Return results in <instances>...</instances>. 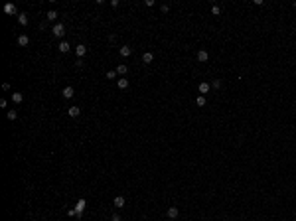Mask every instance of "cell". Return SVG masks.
Segmentation results:
<instances>
[{"mask_svg": "<svg viewBox=\"0 0 296 221\" xmlns=\"http://www.w3.org/2000/svg\"><path fill=\"white\" fill-rule=\"evenodd\" d=\"M111 221H121V215H117V213H115V215L111 217Z\"/></svg>", "mask_w": 296, "mask_h": 221, "instance_id": "484cf974", "label": "cell"}, {"mask_svg": "<svg viewBox=\"0 0 296 221\" xmlns=\"http://www.w3.org/2000/svg\"><path fill=\"white\" fill-rule=\"evenodd\" d=\"M4 12L6 14H16V6L12 2H8V4H4Z\"/></svg>", "mask_w": 296, "mask_h": 221, "instance_id": "8fae6325", "label": "cell"}, {"mask_svg": "<svg viewBox=\"0 0 296 221\" xmlns=\"http://www.w3.org/2000/svg\"><path fill=\"white\" fill-rule=\"evenodd\" d=\"M197 59L202 61V63H205V61L209 59V53H207L205 49H199V52H197Z\"/></svg>", "mask_w": 296, "mask_h": 221, "instance_id": "52a82bcc", "label": "cell"}, {"mask_svg": "<svg viewBox=\"0 0 296 221\" xmlns=\"http://www.w3.org/2000/svg\"><path fill=\"white\" fill-rule=\"evenodd\" d=\"M113 203H115V207H118V209H121V207H124V198H122V196H117V198L113 199Z\"/></svg>", "mask_w": 296, "mask_h": 221, "instance_id": "ba28073f", "label": "cell"}, {"mask_svg": "<svg viewBox=\"0 0 296 221\" xmlns=\"http://www.w3.org/2000/svg\"><path fill=\"white\" fill-rule=\"evenodd\" d=\"M75 53H77L79 57H83L85 53H87V47H85L83 43H79V46H75Z\"/></svg>", "mask_w": 296, "mask_h": 221, "instance_id": "30bf717a", "label": "cell"}, {"mask_svg": "<svg viewBox=\"0 0 296 221\" xmlns=\"http://www.w3.org/2000/svg\"><path fill=\"white\" fill-rule=\"evenodd\" d=\"M166 215H168V219H178L180 209H178L176 205H170V207H168V211H166Z\"/></svg>", "mask_w": 296, "mask_h": 221, "instance_id": "7a4b0ae2", "label": "cell"}, {"mask_svg": "<svg viewBox=\"0 0 296 221\" xmlns=\"http://www.w3.org/2000/svg\"><path fill=\"white\" fill-rule=\"evenodd\" d=\"M117 87L118 89H128V79H124V77L117 79Z\"/></svg>", "mask_w": 296, "mask_h": 221, "instance_id": "9c48e42d", "label": "cell"}, {"mask_svg": "<svg viewBox=\"0 0 296 221\" xmlns=\"http://www.w3.org/2000/svg\"><path fill=\"white\" fill-rule=\"evenodd\" d=\"M6 117H8V121H16L18 113H16V111H8V113H6Z\"/></svg>", "mask_w": 296, "mask_h": 221, "instance_id": "44dd1931", "label": "cell"}, {"mask_svg": "<svg viewBox=\"0 0 296 221\" xmlns=\"http://www.w3.org/2000/svg\"><path fill=\"white\" fill-rule=\"evenodd\" d=\"M197 89H199V95H205V93H209V89H211V85H209V83H205V81H202Z\"/></svg>", "mask_w": 296, "mask_h": 221, "instance_id": "277c9868", "label": "cell"}, {"mask_svg": "<svg viewBox=\"0 0 296 221\" xmlns=\"http://www.w3.org/2000/svg\"><path fill=\"white\" fill-rule=\"evenodd\" d=\"M67 115H69L71 118H77L81 115V109L79 107H69V111H67Z\"/></svg>", "mask_w": 296, "mask_h": 221, "instance_id": "5b68a950", "label": "cell"}, {"mask_svg": "<svg viewBox=\"0 0 296 221\" xmlns=\"http://www.w3.org/2000/svg\"><path fill=\"white\" fill-rule=\"evenodd\" d=\"M12 101H14V103H22V101H24L22 93H12Z\"/></svg>", "mask_w": 296, "mask_h": 221, "instance_id": "ffe728a7", "label": "cell"}, {"mask_svg": "<svg viewBox=\"0 0 296 221\" xmlns=\"http://www.w3.org/2000/svg\"><path fill=\"white\" fill-rule=\"evenodd\" d=\"M117 77V71H107V79H115Z\"/></svg>", "mask_w": 296, "mask_h": 221, "instance_id": "cb8c5ba5", "label": "cell"}, {"mask_svg": "<svg viewBox=\"0 0 296 221\" xmlns=\"http://www.w3.org/2000/svg\"><path fill=\"white\" fill-rule=\"evenodd\" d=\"M209 85H211L213 89H219V87H221V81H219V79H213V81H211Z\"/></svg>", "mask_w": 296, "mask_h": 221, "instance_id": "603a6c76", "label": "cell"}, {"mask_svg": "<svg viewBox=\"0 0 296 221\" xmlns=\"http://www.w3.org/2000/svg\"><path fill=\"white\" fill-rule=\"evenodd\" d=\"M168 10H170V6H168V4H162V12H164V14L168 12Z\"/></svg>", "mask_w": 296, "mask_h": 221, "instance_id": "d4e9b609", "label": "cell"}, {"mask_svg": "<svg viewBox=\"0 0 296 221\" xmlns=\"http://www.w3.org/2000/svg\"><path fill=\"white\" fill-rule=\"evenodd\" d=\"M52 34L55 36V38H63V36H65V26H63L61 22H59V24H53Z\"/></svg>", "mask_w": 296, "mask_h": 221, "instance_id": "6da1fadb", "label": "cell"}, {"mask_svg": "<svg viewBox=\"0 0 296 221\" xmlns=\"http://www.w3.org/2000/svg\"><path fill=\"white\" fill-rule=\"evenodd\" d=\"M28 43H30V38L26 36V34L18 36V46H28Z\"/></svg>", "mask_w": 296, "mask_h": 221, "instance_id": "4fadbf2b", "label": "cell"}, {"mask_svg": "<svg viewBox=\"0 0 296 221\" xmlns=\"http://www.w3.org/2000/svg\"><path fill=\"white\" fill-rule=\"evenodd\" d=\"M69 49H71V46H69L67 42H59V52H61V53H67Z\"/></svg>", "mask_w": 296, "mask_h": 221, "instance_id": "2e32d148", "label": "cell"}, {"mask_svg": "<svg viewBox=\"0 0 296 221\" xmlns=\"http://www.w3.org/2000/svg\"><path fill=\"white\" fill-rule=\"evenodd\" d=\"M127 71H128V67L124 65V63H121V65L117 67V73H118V75H121V77H124V73H127Z\"/></svg>", "mask_w": 296, "mask_h": 221, "instance_id": "ac0fdd59", "label": "cell"}, {"mask_svg": "<svg viewBox=\"0 0 296 221\" xmlns=\"http://www.w3.org/2000/svg\"><path fill=\"white\" fill-rule=\"evenodd\" d=\"M142 61H144V63H152V61H154V53H152V52H146L144 55H142Z\"/></svg>", "mask_w": 296, "mask_h": 221, "instance_id": "5bb4252c", "label": "cell"}, {"mask_svg": "<svg viewBox=\"0 0 296 221\" xmlns=\"http://www.w3.org/2000/svg\"><path fill=\"white\" fill-rule=\"evenodd\" d=\"M211 14L213 16H219L221 14V8H219V6H211Z\"/></svg>", "mask_w": 296, "mask_h": 221, "instance_id": "7402d4cb", "label": "cell"}, {"mask_svg": "<svg viewBox=\"0 0 296 221\" xmlns=\"http://www.w3.org/2000/svg\"><path fill=\"white\" fill-rule=\"evenodd\" d=\"M118 53H121L122 57H128V55H130V53H132V49H130V47H128V46H122L121 49H118Z\"/></svg>", "mask_w": 296, "mask_h": 221, "instance_id": "7c38bea8", "label": "cell"}, {"mask_svg": "<svg viewBox=\"0 0 296 221\" xmlns=\"http://www.w3.org/2000/svg\"><path fill=\"white\" fill-rule=\"evenodd\" d=\"M61 95H63V99H71V97H73V95H75V89H73V87H71V85H67L65 89L61 91Z\"/></svg>", "mask_w": 296, "mask_h": 221, "instance_id": "3957f363", "label": "cell"}, {"mask_svg": "<svg viewBox=\"0 0 296 221\" xmlns=\"http://www.w3.org/2000/svg\"><path fill=\"white\" fill-rule=\"evenodd\" d=\"M205 103H207V99L203 97V95H199V97L196 99V105H197V107H205Z\"/></svg>", "mask_w": 296, "mask_h": 221, "instance_id": "d6986e66", "label": "cell"}, {"mask_svg": "<svg viewBox=\"0 0 296 221\" xmlns=\"http://www.w3.org/2000/svg\"><path fill=\"white\" fill-rule=\"evenodd\" d=\"M46 18L49 20V22H55V20H57V12H55V10H49V12L46 14Z\"/></svg>", "mask_w": 296, "mask_h": 221, "instance_id": "e0dca14e", "label": "cell"}, {"mask_svg": "<svg viewBox=\"0 0 296 221\" xmlns=\"http://www.w3.org/2000/svg\"><path fill=\"white\" fill-rule=\"evenodd\" d=\"M292 6H294V10H296V2H294V4H292Z\"/></svg>", "mask_w": 296, "mask_h": 221, "instance_id": "4316f807", "label": "cell"}, {"mask_svg": "<svg viewBox=\"0 0 296 221\" xmlns=\"http://www.w3.org/2000/svg\"><path fill=\"white\" fill-rule=\"evenodd\" d=\"M85 205H87V203H85V199H79V202H77V205H75V211H77V217H81V213H83V209H85Z\"/></svg>", "mask_w": 296, "mask_h": 221, "instance_id": "8992f818", "label": "cell"}, {"mask_svg": "<svg viewBox=\"0 0 296 221\" xmlns=\"http://www.w3.org/2000/svg\"><path fill=\"white\" fill-rule=\"evenodd\" d=\"M18 22H20V26H28V14H18Z\"/></svg>", "mask_w": 296, "mask_h": 221, "instance_id": "9a60e30c", "label": "cell"}]
</instances>
